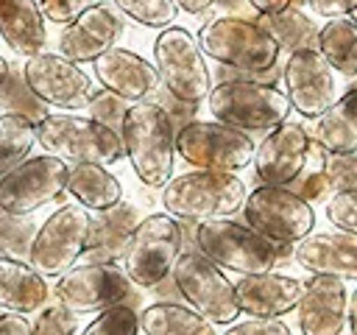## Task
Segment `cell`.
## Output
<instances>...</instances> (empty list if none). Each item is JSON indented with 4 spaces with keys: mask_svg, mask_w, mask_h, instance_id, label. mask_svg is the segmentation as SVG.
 Masks as SVG:
<instances>
[{
    "mask_svg": "<svg viewBox=\"0 0 357 335\" xmlns=\"http://www.w3.org/2000/svg\"><path fill=\"white\" fill-rule=\"evenodd\" d=\"M218 335H293L290 327L282 318H259L248 315L245 321H231L223 332Z\"/></svg>",
    "mask_w": 357,
    "mask_h": 335,
    "instance_id": "41",
    "label": "cell"
},
{
    "mask_svg": "<svg viewBox=\"0 0 357 335\" xmlns=\"http://www.w3.org/2000/svg\"><path fill=\"white\" fill-rule=\"evenodd\" d=\"M245 223L273 243H298L312 232L315 212L290 187L262 184L243 201Z\"/></svg>",
    "mask_w": 357,
    "mask_h": 335,
    "instance_id": "13",
    "label": "cell"
},
{
    "mask_svg": "<svg viewBox=\"0 0 357 335\" xmlns=\"http://www.w3.org/2000/svg\"><path fill=\"white\" fill-rule=\"evenodd\" d=\"M312 142L326 154H357V87H346V92L315 117Z\"/></svg>",
    "mask_w": 357,
    "mask_h": 335,
    "instance_id": "25",
    "label": "cell"
},
{
    "mask_svg": "<svg viewBox=\"0 0 357 335\" xmlns=\"http://www.w3.org/2000/svg\"><path fill=\"white\" fill-rule=\"evenodd\" d=\"M310 154H315V159H318V154H321V145H310ZM296 195H301L307 204L310 201H324V198H329L332 195V190H329V181H326V176H324V170H321V165H315L312 170H301L290 184H287Z\"/></svg>",
    "mask_w": 357,
    "mask_h": 335,
    "instance_id": "40",
    "label": "cell"
},
{
    "mask_svg": "<svg viewBox=\"0 0 357 335\" xmlns=\"http://www.w3.org/2000/svg\"><path fill=\"white\" fill-rule=\"evenodd\" d=\"M8 70H11V61H6V59L0 56V84L6 81V75H8Z\"/></svg>",
    "mask_w": 357,
    "mask_h": 335,
    "instance_id": "49",
    "label": "cell"
},
{
    "mask_svg": "<svg viewBox=\"0 0 357 335\" xmlns=\"http://www.w3.org/2000/svg\"><path fill=\"white\" fill-rule=\"evenodd\" d=\"M36 142L64 162L114 165L126 156L123 140L109 126L84 114H47L36 123Z\"/></svg>",
    "mask_w": 357,
    "mask_h": 335,
    "instance_id": "4",
    "label": "cell"
},
{
    "mask_svg": "<svg viewBox=\"0 0 357 335\" xmlns=\"http://www.w3.org/2000/svg\"><path fill=\"white\" fill-rule=\"evenodd\" d=\"M139 313L131 304H112L95 315V321L81 335H137Z\"/></svg>",
    "mask_w": 357,
    "mask_h": 335,
    "instance_id": "35",
    "label": "cell"
},
{
    "mask_svg": "<svg viewBox=\"0 0 357 335\" xmlns=\"http://www.w3.org/2000/svg\"><path fill=\"white\" fill-rule=\"evenodd\" d=\"M36 229L39 226L31 215H17V212H3L0 209V257L28 262Z\"/></svg>",
    "mask_w": 357,
    "mask_h": 335,
    "instance_id": "33",
    "label": "cell"
},
{
    "mask_svg": "<svg viewBox=\"0 0 357 335\" xmlns=\"http://www.w3.org/2000/svg\"><path fill=\"white\" fill-rule=\"evenodd\" d=\"M36 142V126L22 114H0V176L31 156Z\"/></svg>",
    "mask_w": 357,
    "mask_h": 335,
    "instance_id": "31",
    "label": "cell"
},
{
    "mask_svg": "<svg viewBox=\"0 0 357 335\" xmlns=\"http://www.w3.org/2000/svg\"><path fill=\"white\" fill-rule=\"evenodd\" d=\"M153 67L162 87L187 103L206 100L212 89V73L198 39L187 28L167 25L153 42Z\"/></svg>",
    "mask_w": 357,
    "mask_h": 335,
    "instance_id": "7",
    "label": "cell"
},
{
    "mask_svg": "<svg viewBox=\"0 0 357 335\" xmlns=\"http://www.w3.org/2000/svg\"><path fill=\"white\" fill-rule=\"evenodd\" d=\"M126 31V22L120 11L109 3H95L86 11H81L73 22H67L59 34V50L70 61H95L109 47L120 42Z\"/></svg>",
    "mask_w": 357,
    "mask_h": 335,
    "instance_id": "18",
    "label": "cell"
},
{
    "mask_svg": "<svg viewBox=\"0 0 357 335\" xmlns=\"http://www.w3.org/2000/svg\"><path fill=\"white\" fill-rule=\"evenodd\" d=\"M349 17H351V20H354V22H357V8H354V11H351V14H349Z\"/></svg>",
    "mask_w": 357,
    "mask_h": 335,
    "instance_id": "51",
    "label": "cell"
},
{
    "mask_svg": "<svg viewBox=\"0 0 357 335\" xmlns=\"http://www.w3.org/2000/svg\"><path fill=\"white\" fill-rule=\"evenodd\" d=\"M112 3L114 8H120L126 17H131L145 28H167L178 14L176 0H112Z\"/></svg>",
    "mask_w": 357,
    "mask_h": 335,
    "instance_id": "34",
    "label": "cell"
},
{
    "mask_svg": "<svg viewBox=\"0 0 357 335\" xmlns=\"http://www.w3.org/2000/svg\"><path fill=\"white\" fill-rule=\"evenodd\" d=\"M139 329L145 335H218L212 321L178 302H156L145 307L139 313Z\"/></svg>",
    "mask_w": 357,
    "mask_h": 335,
    "instance_id": "28",
    "label": "cell"
},
{
    "mask_svg": "<svg viewBox=\"0 0 357 335\" xmlns=\"http://www.w3.org/2000/svg\"><path fill=\"white\" fill-rule=\"evenodd\" d=\"M151 100H156L165 112H167V117H170V123H173V128L178 131V128H184L187 123H192L195 120V114H198V103H187V100H178V98H173L165 87H159L156 92H153V98Z\"/></svg>",
    "mask_w": 357,
    "mask_h": 335,
    "instance_id": "42",
    "label": "cell"
},
{
    "mask_svg": "<svg viewBox=\"0 0 357 335\" xmlns=\"http://www.w3.org/2000/svg\"><path fill=\"white\" fill-rule=\"evenodd\" d=\"M296 307L301 335H340L346 327L349 288L337 276L310 274Z\"/></svg>",
    "mask_w": 357,
    "mask_h": 335,
    "instance_id": "19",
    "label": "cell"
},
{
    "mask_svg": "<svg viewBox=\"0 0 357 335\" xmlns=\"http://www.w3.org/2000/svg\"><path fill=\"white\" fill-rule=\"evenodd\" d=\"M31 335H78V318L64 304L45 307L31 324Z\"/></svg>",
    "mask_w": 357,
    "mask_h": 335,
    "instance_id": "38",
    "label": "cell"
},
{
    "mask_svg": "<svg viewBox=\"0 0 357 335\" xmlns=\"http://www.w3.org/2000/svg\"><path fill=\"white\" fill-rule=\"evenodd\" d=\"M92 215L81 204H64L59 207L39 229L31 243V265L42 276H59L67 268H73L89 240Z\"/></svg>",
    "mask_w": 357,
    "mask_h": 335,
    "instance_id": "12",
    "label": "cell"
},
{
    "mask_svg": "<svg viewBox=\"0 0 357 335\" xmlns=\"http://www.w3.org/2000/svg\"><path fill=\"white\" fill-rule=\"evenodd\" d=\"M254 140L223 123L192 120L176 131V154L195 170H240L254 159Z\"/></svg>",
    "mask_w": 357,
    "mask_h": 335,
    "instance_id": "11",
    "label": "cell"
},
{
    "mask_svg": "<svg viewBox=\"0 0 357 335\" xmlns=\"http://www.w3.org/2000/svg\"><path fill=\"white\" fill-rule=\"evenodd\" d=\"M95 78L100 81L103 89L126 98L128 103L148 100L162 87L156 67L148 59H142L134 50L117 47V45L95 59Z\"/></svg>",
    "mask_w": 357,
    "mask_h": 335,
    "instance_id": "20",
    "label": "cell"
},
{
    "mask_svg": "<svg viewBox=\"0 0 357 335\" xmlns=\"http://www.w3.org/2000/svg\"><path fill=\"white\" fill-rule=\"evenodd\" d=\"M0 335H31V324L22 313H3L0 315Z\"/></svg>",
    "mask_w": 357,
    "mask_h": 335,
    "instance_id": "45",
    "label": "cell"
},
{
    "mask_svg": "<svg viewBox=\"0 0 357 335\" xmlns=\"http://www.w3.org/2000/svg\"><path fill=\"white\" fill-rule=\"evenodd\" d=\"M254 22H259L284 53L318 50V25L296 6H287L273 14H257Z\"/></svg>",
    "mask_w": 357,
    "mask_h": 335,
    "instance_id": "29",
    "label": "cell"
},
{
    "mask_svg": "<svg viewBox=\"0 0 357 335\" xmlns=\"http://www.w3.org/2000/svg\"><path fill=\"white\" fill-rule=\"evenodd\" d=\"M0 36L25 59L42 53L47 31L39 0H0Z\"/></svg>",
    "mask_w": 357,
    "mask_h": 335,
    "instance_id": "24",
    "label": "cell"
},
{
    "mask_svg": "<svg viewBox=\"0 0 357 335\" xmlns=\"http://www.w3.org/2000/svg\"><path fill=\"white\" fill-rule=\"evenodd\" d=\"M346 321H349L351 335H357V290H351V293H349V310H346Z\"/></svg>",
    "mask_w": 357,
    "mask_h": 335,
    "instance_id": "48",
    "label": "cell"
},
{
    "mask_svg": "<svg viewBox=\"0 0 357 335\" xmlns=\"http://www.w3.org/2000/svg\"><path fill=\"white\" fill-rule=\"evenodd\" d=\"M120 140L137 179L148 187H165L176 162V128L167 112L151 98L128 103Z\"/></svg>",
    "mask_w": 357,
    "mask_h": 335,
    "instance_id": "1",
    "label": "cell"
},
{
    "mask_svg": "<svg viewBox=\"0 0 357 335\" xmlns=\"http://www.w3.org/2000/svg\"><path fill=\"white\" fill-rule=\"evenodd\" d=\"M176 6L181 11H187V14H204L206 8L215 6V0H176Z\"/></svg>",
    "mask_w": 357,
    "mask_h": 335,
    "instance_id": "47",
    "label": "cell"
},
{
    "mask_svg": "<svg viewBox=\"0 0 357 335\" xmlns=\"http://www.w3.org/2000/svg\"><path fill=\"white\" fill-rule=\"evenodd\" d=\"M195 39L204 56L215 59L218 64L240 67V70H268L279 64V53H282L273 36L251 17H231V14L212 17L209 22L201 25Z\"/></svg>",
    "mask_w": 357,
    "mask_h": 335,
    "instance_id": "5",
    "label": "cell"
},
{
    "mask_svg": "<svg viewBox=\"0 0 357 335\" xmlns=\"http://www.w3.org/2000/svg\"><path fill=\"white\" fill-rule=\"evenodd\" d=\"M47 296L50 288L33 265L22 260L0 257V307L25 315V313H36L47 302Z\"/></svg>",
    "mask_w": 357,
    "mask_h": 335,
    "instance_id": "26",
    "label": "cell"
},
{
    "mask_svg": "<svg viewBox=\"0 0 357 335\" xmlns=\"http://www.w3.org/2000/svg\"><path fill=\"white\" fill-rule=\"evenodd\" d=\"M70 168L59 156H28L0 176V209L31 215L67 190Z\"/></svg>",
    "mask_w": 357,
    "mask_h": 335,
    "instance_id": "14",
    "label": "cell"
},
{
    "mask_svg": "<svg viewBox=\"0 0 357 335\" xmlns=\"http://www.w3.org/2000/svg\"><path fill=\"white\" fill-rule=\"evenodd\" d=\"M312 137L301 123L284 120L254 148V170L262 184L287 187L310 162Z\"/></svg>",
    "mask_w": 357,
    "mask_h": 335,
    "instance_id": "16",
    "label": "cell"
},
{
    "mask_svg": "<svg viewBox=\"0 0 357 335\" xmlns=\"http://www.w3.org/2000/svg\"><path fill=\"white\" fill-rule=\"evenodd\" d=\"M181 299L212 324H231L240 315L234 282L198 248L181 251L170 271Z\"/></svg>",
    "mask_w": 357,
    "mask_h": 335,
    "instance_id": "9",
    "label": "cell"
},
{
    "mask_svg": "<svg viewBox=\"0 0 357 335\" xmlns=\"http://www.w3.org/2000/svg\"><path fill=\"white\" fill-rule=\"evenodd\" d=\"M67 190L81 207H86L92 212L106 209L123 198L120 179L114 173H109L106 165H92V162H81V165L70 168Z\"/></svg>",
    "mask_w": 357,
    "mask_h": 335,
    "instance_id": "27",
    "label": "cell"
},
{
    "mask_svg": "<svg viewBox=\"0 0 357 335\" xmlns=\"http://www.w3.org/2000/svg\"><path fill=\"white\" fill-rule=\"evenodd\" d=\"M304 3H307V0H290V6H296V8H301Z\"/></svg>",
    "mask_w": 357,
    "mask_h": 335,
    "instance_id": "50",
    "label": "cell"
},
{
    "mask_svg": "<svg viewBox=\"0 0 357 335\" xmlns=\"http://www.w3.org/2000/svg\"><path fill=\"white\" fill-rule=\"evenodd\" d=\"M209 112L218 123L237 131H271L290 114V100L284 92L254 81H220L206 95Z\"/></svg>",
    "mask_w": 357,
    "mask_h": 335,
    "instance_id": "6",
    "label": "cell"
},
{
    "mask_svg": "<svg viewBox=\"0 0 357 335\" xmlns=\"http://www.w3.org/2000/svg\"><path fill=\"white\" fill-rule=\"evenodd\" d=\"M126 109H128L126 98H120V95H114L109 89H98L92 95V100L86 103V112H89L86 117H92V120H98V123H103V126H109L112 131L120 134V123H123Z\"/></svg>",
    "mask_w": 357,
    "mask_h": 335,
    "instance_id": "37",
    "label": "cell"
},
{
    "mask_svg": "<svg viewBox=\"0 0 357 335\" xmlns=\"http://www.w3.org/2000/svg\"><path fill=\"white\" fill-rule=\"evenodd\" d=\"M22 78L28 89L47 106L59 109H86L92 95L98 92L92 78L61 53H36L22 64Z\"/></svg>",
    "mask_w": 357,
    "mask_h": 335,
    "instance_id": "15",
    "label": "cell"
},
{
    "mask_svg": "<svg viewBox=\"0 0 357 335\" xmlns=\"http://www.w3.org/2000/svg\"><path fill=\"white\" fill-rule=\"evenodd\" d=\"M318 165H321L326 181H329V190L332 193L357 187V156L354 154H326L321 148Z\"/></svg>",
    "mask_w": 357,
    "mask_h": 335,
    "instance_id": "36",
    "label": "cell"
},
{
    "mask_svg": "<svg viewBox=\"0 0 357 335\" xmlns=\"http://www.w3.org/2000/svg\"><path fill=\"white\" fill-rule=\"evenodd\" d=\"M245 184L229 170H190L170 176L162 190L167 215L178 221H212L229 218L243 209Z\"/></svg>",
    "mask_w": 357,
    "mask_h": 335,
    "instance_id": "3",
    "label": "cell"
},
{
    "mask_svg": "<svg viewBox=\"0 0 357 335\" xmlns=\"http://www.w3.org/2000/svg\"><path fill=\"white\" fill-rule=\"evenodd\" d=\"M139 223V209L128 201H117L106 209H98L92 218V229H89V240L86 248L81 254L84 262H112L117 265L126 251L128 243L134 237V229Z\"/></svg>",
    "mask_w": 357,
    "mask_h": 335,
    "instance_id": "23",
    "label": "cell"
},
{
    "mask_svg": "<svg viewBox=\"0 0 357 335\" xmlns=\"http://www.w3.org/2000/svg\"><path fill=\"white\" fill-rule=\"evenodd\" d=\"M293 260L310 274L357 279V234L351 232H310L293 246Z\"/></svg>",
    "mask_w": 357,
    "mask_h": 335,
    "instance_id": "22",
    "label": "cell"
},
{
    "mask_svg": "<svg viewBox=\"0 0 357 335\" xmlns=\"http://www.w3.org/2000/svg\"><path fill=\"white\" fill-rule=\"evenodd\" d=\"M301 290H304L301 279L276 274V271L243 274L234 282V296H237L240 313L259 315V318H279V315L296 310Z\"/></svg>",
    "mask_w": 357,
    "mask_h": 335,
    "instance_id": "21",
    "label": "cell"
},
{
    "mask_svg": "<svg viewBox=\"0 0 357 335\" xmlns=\"http://www.w3.org/2000/svg\"><path fill=\"white\" fill-rule=\"evenodd\" d=\"M307 6L321 17H349L357 8V0H307Z\"/></svg>",
    "mask_w": 357,
    "mask_h": 335,
    "instance_id": "44",
    "label": "cell"
},
{
    "mask_svg": "<svg viewBox=\"0 0 357 335\" xmlns=\"http://www.w3.org/2000/svg\"><path fill=\"white\" fill-rule=\"evenodd\" d=\"M184 251L181 223L173 215H148L137 223L128 251L123 257V271L139 288H153L170 276L176 260Z\"/></svg>",
    "mask_w": 357,
    "mask_h": 335,
    "instance_id": "8",
    "label": "cell"
},
{
    "mask_svg": "<svg viewBox=\"0 0 357 335\" xmlns=\"http://www.w3.org/2000/svg\"><path fill=\"white\" fill-rule=\"evenodd\" d=\"M282 81L290 106L304 117H318L335 100V70L318 50L287 53V61L282 64Z\"/></svg>",
    "mask_w": 357,
    "mask_h": 335,
    "instance_id": "17",
    "label": "cell"
},
{
    "mask_svg": "<svg viewBox=\"0 0 357 335\" xmlns=\"http://www.w3.org/2000/svg\"><path fill=\"white\" fill-rule=\"evenodd\" d=\"M349 87H357V81H354V84H349Z\"/></svg>",
    "mask_w": 357,
    "mask_h": 335,
    "instance_id": "52",
    "label": "cell"
},
{
    "mask_svg": "<svg viewBox=\"0 0 357 335\" xmlns=\"http://www.w3.org/2000/svg\"><path fill=\"white\" fill-rule=\"evenodd\" d=\"M17 67H20V64H11L6 81L0 84V106H3L6 112H11V114L28 117V120L36 126L42 117H47V103L39 100V98L33 95V89H28V84H25V78H22V70H17Z\"/></svg>",
    "mask_w": 357,
    "mask_h": 335,
    "instance_id": "32",
    "label": "cell"
},
{
    "mask_svg": "<svg viewBox=\"0 0 357 335\" xmlns=\"http://www.w3.org/2000/svg\"><path fill=\"white\" fill-rule=\"evenodd\" d=\"M326 218L340 232L357 234V187L337 190L326 198Z\"/></svg>",
    "mask_w": 357,
    "mask_h": 335,
    "instance_id": "39",
    "label": "cell"
},
{
    "mask_svg": "<svg viewBox=\"0 0 357 335\" xmlns=\"http://www.w3.org/2000/svg\"><path fill=\"white\" fill-rule=\"evenodd\" d=\"M56 302L64 304L70 313H100L112 304H137L139 296L134 293V282L128 274L112 262H81L59 274L53 288Z\"/></svg>",
    "mask_w": 357,
    "mask_h": 335,
    "instance_id": "10",
    "label": "cell"
},
{
    "mask_svg": "<svg viewBox=\"0 0 357 335\" xmlns=\"http://www.w3.org/2000/svg\"><path fill=\"white\" fill-rule=\"evenodd\" d=\"M318 53L326 64L349 78L357 75V22L351 17H329L318 28Z\"/></svg>",
    "mask_w": 357,
    "mask_h": 335,
    "instance_id": "30",
    "label": "cell"
},
{
    "mask_svg": "<svg viewBox=\"0 0 357 335\" xmlns=\"http://www.w3.org/2000/svg\"><path fill=\"white\" fill-rule=\"evenodd\" d=\"M195 248L218 268H229L240 276L273 271L284 257L293 254V243H273L248 223H237L231 218L195 223Z\"/></svg>",
    "mask_w": 357,
    "mask_h": 335,
    "instance_id": "2",
    "label": "cell"
},
{
    "mask_svg": "<svg viewBox=\"0 0 357 335\" xmlns=\"http://www.w3.org/2000/svg\"><path fill=\"white\" fill-rule=\"evenodd\" d=\"M245 3L257 14H273V11H282V8L290 6V0H245Z\"/></svg>",
    "mask_w": 357,
    "mask_h": 335,
    "instance_id": "46",
    "label": "cell"
},
{
    "mask_svg": "<svg viewBox=\"0 0 357 335\" xmlns=\"http://www.w3.org/2000/svg\"><path fill=\"white\" fill-rule=\"evenodd\" d=\"M95 3L98 0H39V8L50 22H64L67 25Z\"/></svg>",
    "mask_w": 357,
    "mask_h": 335,
    "instance_id": "43",
    "label": "cell"
}]
</instances>
